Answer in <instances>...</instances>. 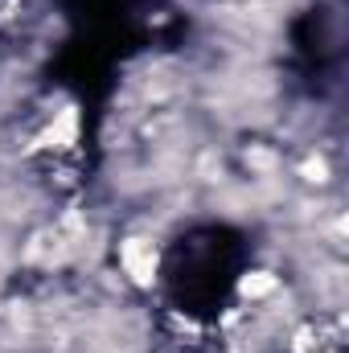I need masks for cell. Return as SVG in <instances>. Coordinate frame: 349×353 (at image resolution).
<instances>
[{
	"instance_id": "cell-1",
	"label": "cell",
	"mask_w": 349,
	"mask_h": 353,
	"mask_svg": "<svg viewBox=\"0 0 349 353\" xmlns=\"http://www.w3.org/2000/svg\"><path fill=\"white\" fill-rule=\"evenodd\" d=\"M123 263H128V271H132L136 279H148V275H152V267H157V251H152V243L132 239V243L123 247Z\"/></svg>"
},
{
	"instance_id": "cell-2",
	"label": "cell",
	"mask_w": 349,
	"mask_h": 353,
	"mask_svg": "<svg viewBox=\"0 0 349 353\" xmlns=\"http://www.w3.org/2000/svg\"><path fill=\"white\" fill-rule=\"evenodd\" d=\"M243 292H247V296H259V292H271V279H267V275H255V279H247V283H243Z\"/></svg>"
}]
</instances>
